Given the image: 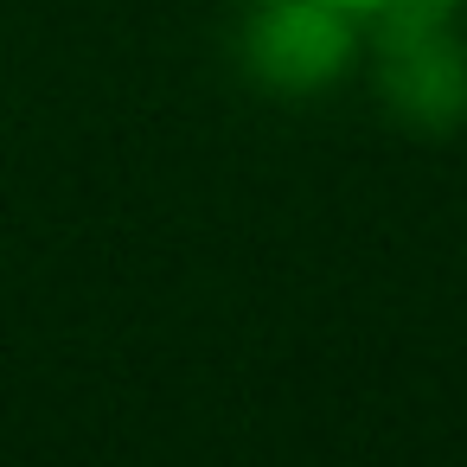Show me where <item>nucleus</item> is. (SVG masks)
Returning a JSON list of instances; mask_svg holds the SVG:
<instances>
[{
	"label": "nucleus",
	"instance_id": "1",
	"mask_svg": "<svg viewBox=\"0 0 467 467\" xmlns=\"http://www.w3.org/2000/svg\"><path fill=\"white\" fill-rule=\"evenodd\" d=\"M378 39V90L403 129L441 135L467 122V39L461 0H390L371 14Z\"/></svg>",
	"mask_w": 467,
	"mask_h": 467
},
{
	"label": "nucleus",
	"instance_id": "2",
	"mask_svg": "<svg viewBox=\"0 0 467 467\" xmlns=\"http://www.w3.org/2000/svg\"><path fill=\"white\" fill-rule=\"evenodd\" d=\"M358 14L333 0H250L237 26V58L256 90L275 97H314L333 90L358 58Z\"/></svg>",
	"mask_w": 467,
	"mask_h": 467
},
{
	"label": "nucleus",
	"instance_id": "3",
	"mask_svg": "<svg viewBox=\"0 0 467 467\" xmlns=\"http://www.w3.org/2000/svg\"><path fill=\"white\" fill-rule=\"evenodd\" d=\"M333 7H346V14H358V20H371V14H384L390 0H333Z\"/></svg>",
	"mask_w": 467,
	"mask_h": 467
}]
</instances>
